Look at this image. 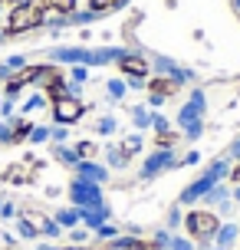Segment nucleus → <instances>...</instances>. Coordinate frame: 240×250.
I'll use <instances>...</instances> for the list:
<instances>
[{"label":"nucleus","instance_id":"f257e3e1","mask_svg":"<svg viewBox=\"0 0 240 250\" xmlns=\"http://www.w3.org/2000/svg\"><path fill=\"white\" fill-rule=\"evenodd\" d=\"M43 20H46L43 7H37L33 0H23V3H17V7H10V10H7L3 37L13 40V37H23V33H33V30H40V26H43Z\"/></svg>","mask_w":240,"mask_h":250},{"label":"nucleus","instance_id":"f03ea898","mask_svg":"<svg viewBox=\"0 0 240 250\" xmlns=\"http://www.w3.org/2000/svg\"><path fill=\"white\" fill-rule=\"evenodd\" d=\"M204 112H207V96H204V89H191L188 102H184V109L178 112V125H181V135L184 138H194L204 132Z\"/></svg>","mask_w":240,"mask_h":250},{"label":"nucleus","instance_id":"7ed1b4c3","mask_svg":"<svg viewBox=\"0 0 240 250\" xmlns=\"http://www.w3.org/2000/svg\"><path fill=\"white\" fill-rule=\"evenodd\" d=\"M227 175H230V165L224 162V158H217V162L211 165V168H207L201 178H194V181H191V185L181 191V204H194V201H204V194H207L211 188H217Z\"/></svg>","mask_w":240,"mask_h":250},{"label":"nucleus","instance_id":"20e7f679","mask_svg":"<svg viewBox=\"0 0 240 250\" xmlns=\"http://www.w3.org/2000/svg\"><path fill=\"white\" fill-rule=\"evenodd\" d=\"M181 224L188 227L191 240H198V244H201V240L217 237V230H220V217H217L214 211H188Z\"/></svg>","mask_w":240,"mask_h":250},{"label":"nucleus","instance_id":"39448f33","mask_svg":"<svg viewBox=\"0 0 240 250\" xmlns=\"http://www.w3.org/2000/svg\"><path fill=\"white\" fill-rule=\"evenodd\" d=\"M66 194H69V201H73V208H96V204H105L102 185L86 181V178H73L69 188H66Z\"/></svg>","mask_w":240,"mask_h":250},{"label":"nucleus","instance_id":"423d86ee","mask_svg":"<svg viewBox=\"0 0 240 250\" xmlns=\"http://www.w3.org/2000/svg\"><path fill=\"white\" fill-rule=\"evenodd\" d=\"M50 112H53V125H76L86 115V102L79 96H63V99L50 102Z\"/></svg>","mask_w":240,"mask_h":250},{"label":"nucleus","instance_id":"0eeeda50","mask_svg":"<svg viewBox=\"0 0 240 250\" xmlns=\"http://www.w3.org/2000/svg\"><path fill=\"white\" fill-rule=\"evenodd\" d=\"M115 66H119V73L125 76V79H148L152 76V60L139 50H122Z\"/></svg>","mask_w":240,"mask_h":250},{"label":"nucleus","instance_id":"6e6552de","mask_svg":"<svg viewBox=\"0 0 240 250\" xmlns=\"http://www.w3.org/2000/svg\"><path fill=\"white\" fill-rule=\"evenodd\" d=\"M171 168H178V158H175V148H155L145 162H141V171L139 178L141 181H152V178H158L161 171H171Z\"/></svg>","mask_w":240,"mask_h":250},{"label":"nucleus","instance_id":"1a4fd4ad","mask_svg":"<svg viewBox=\"0 0 240 250\" xmlns=\"http://www.w3.org/2000/svg\"><path fill=\"white\" fill-rule=\"evenodd\" d=\"M184 86V83H178V79H171V76H148V83H145V89H148V105H164V99H171L178 89Z\"/></svg>","mask_w":240,"mask_h":250},{"label":"nucleus","instance_id":"9d476101","mask_svg":"<svg viewBox=\"0 0 240 250\" xmlns=\"http://www.w3.org/2000/svg\"><path fill=\"white\" fill-rule=\"evenodd\" d=\"M46 60L50 62H69V66H86L89 62V46H53L46 53Z\"/></svg>","mask_w":240,"mask_h":250},{"label":"nucleus","instance_id":"9b49d317","mask_svg":"<svg viewBox=\"0 0 240 250\" xmlns=\"http://www.w3.org/2000/svg\"><path fill=\"white\" fill-rule=\"evenodd\" d=\"M73 171H76V178H86V181H96V185L109 181V165H99L96 158H82Z\"/></svg>","mask_w":240,"mask_h":250},{"label":"nucleus","instance_id":"f8f14e48","mask_svg":"<svg viewBox=\"0 0 240 250\" xmlns=\"http://www.w3.org/2000/svg\"><path fill=\"white\" fill-rule=\"evenodd\" d=\"M79 221H82V227L96 230V227H102V224H109V221H112V208H109V204H96V208H79Z\"/></svg>","mask_w":240,"mask_h":250},{"label":"nucleus","instance_id":"ddd939ff","mask_svg":"<svg viewBox=\"0 0 240 250\" xmlns=\"http://www.w3.org/2000/svg\"><path fill=\"white\" fill-rule=\"evenodd\" d=\"M37 7H43V13L50 17V13H56V17H69V13L79 10V0H33Z\"/></svg>","mask_w":240,"mask_h":250},{"label":"nucleus","instance_id":"4468645a","mask_svg":"<svg viewBox=\"0 0 240 250\" xmlns=\"http://www.w3.org/2000/svg\"><path fill=\"white\" fill-rule=\"evenodd\" d=\"M13 128V142L10 145H23L26 138H30V132H33V122L26 119V115H13V119H7Z\"/></svg>","mask_w":240,"mask_h":250},{"label":"nucleus","instance_id":"2eb2a0df","mask_svg":"<svg viewBox=\"0 0 240 250\" xmlns=\"http://www.w3.org/2000/svg\"><path fill=\"white\" fill-rule=\"evenodd\" d=\"M128 7V0H89V10L96 13V17H109V13H115V10H125Z\"/></svg>","mask_w":240,"mask_h":250},{"label":"nucleus","instance_id":"dca6fc26","mask_svg":"<svg viewBox=\"0 0 240 250\" xmlns=\"http://www.w3.org/2000/svg\"><path fill=\"white\" fill-rule=\"evenodd\" d=\"M26 62H30V60H26L23 53H13V56H7V60L0 62V83H7V79H10L13 73H20Z\"/></svg>","mask_w":240,"mask_h":250},{"label":"nucleus","instance_id":"f3484780","mask_svg":"<svg viewBox=\"0 0 240 250\" xmlns=\"http://www.w3.org/2000/svg\"><path fill=\"white\" fill-rule=\"evenodd\" d=\"M53 221L63 227V230H73V227L82 224V221H79V208H60V211L53 214Z\"/></svg>","mask_w":240,"mask_h":250},{"label":"nucleus","instance_id":"a211bd4d","mask_svg":"<svg viewBox=\"0 0 240 250\" xmlns=\"http://www.w3.org/2000/svg\"><path fill=\"white\" fill-rule=\"evenodd\" d=\"M53 158H56L60 165H66V168H76L79 165L76 148H69V145H53Z\"/></svg>","mask_w":240,"mask_h":250},{"label":"nucleus","instance_id":"6ab92c4d","mask_svg":"<svg viewBox=\"0 0 240 250\" xmlns=\"http://www.w3.org/2000/svg\"><path fill=\"white\" fill-rule=\"evenodd\" d=\"M40 237V227L30 221V217H17V240H37Z\"/></svg>","mask_w":240,"mask_h":250},{"label":"nucleus","instance_id":"aec40b11","mask_svg":"<svg viewBox=\"0 0 240 250\" xmlns=\"http://www.w3.org/2000/svg\"><path fill=\"white\" fill-rule=\"evenodd\" d=\"M105 162H109V168H115V171H119V168H125L132 158L122 151V145H109V148H105Z\"/></svg>","mask_w":240,"mask_h":250},{"label":"nucleus","instance_id":"412c9836","mask_svg":"<svg viewBox=\"0 0 240 250\" xmlns=\"http://www.w3.org/2000/svg\"><path fill=\"white\" fill-rule=\"evenodd\" d=\"M119 145H122V151H125L128 158H135V155L141 151V145H145V138H141V132H132V135H128V138H122Z\"/></svg>","mask_w":240,"mask_h":250},{"label":"nucleus","instance_id":"4be33fe9","mask_svg":"<svg viewBox=\"0 0 240 250\" xmlns=\"http://www.w3.org/2000/svg\"><path fill=\"white\" fill-rule=\"evenodd\" d=\"M237 224H220V230H217V247L220 250H227L230 244H234V240H237Z\"/></svg>","mask_w":240,"mask_h":250},{"label":"nucleus","instance_id":"5701e85b","mask_svg":"<svg viewBox=\"0 0 240 250\" xmlns=\"http://www.w3.org/2000/svg\"><path fill=\"white\" fill-rule=\"evenodd\" d=\"M178 138H181V132H175V128H164V132H155V148H175Z\"/></svg>","mask_w":240,"mask_h":250},{"label":"nucleus","instance_id":"b1692460","mask_svg":"<svg viewBox=\"0 0 240 250\" xmlns=\"http://www.w3.org/2000/svg\"><path fill=\"white\" fill-rule=\"evenodd\" d=\"M152 115L155 112H148L145 105H135V109H132V122H135V128H139V132L152 128Z\"/></svg>","mask_w":240,"mask_h":250},{"label":"nucleus","instance_id":"393cba45","mask_svg":"<svg viewBox=\"0 0 240 250\" xmlns=\"http://www.w3.org/2000/svg\"><path fill=\"white\" fill-rule=\"evenodd\" d=\"M105 92H109V99H112V102H122V99H125V92H128L125 79H109V83H105Z\"/></svg>","mask_w":240,"mask_h":250},{"label":"nucleus","instance_id":"a878e982","mask_svg":"<svg viewBox=\"0 0 240 250\" xmlns=\"http://www.w3.org/2000/svg\"><path fill=\"white\" fill-rule=\"evenodd\" d=\"M40 237H60V234H63V227H60V224H56V221H53V217H40Z\"/></svg>","mask_w":240,"mask_h":250},{"label":"nucleus","instance_id":"bb28decb","mask_svg":"<svg viewBox=\"0 0 240 250\" xmlns=\"http://www.w3.org/2000/svg\"><path fill=\"white\" fill-rule=\"evenodd\" d=\"M46 96H43V92H33V96H30V99L23 102V105H20V115H30V112H37V109H43V105H46Z\"/></svg>","mask_w":240,"mask_h":250},{"label":"nucleus","instance_id":"cd10ccee","mask_svg":"<svg viewBox=\"0 0 240 250\" xmlns=\"http://www.w3.org/2000/svg\"><path fill=\"white\" fill-rule=\"evenodd\" d=\"M73 148H76L79 162H82V158H96V155H99V145H96V142H89V138H82V142H76Z\"/></svg>","mask_w":240,"mask_h":250},{"label":"nucleus","instance_id":"c85d7f7f","mask_svg":"<svg viewBox=\"0 0 240 250\" xmlns=\"http://www.w3.org/2000/svg\"><path fill=\"white\" fill-rule=\"evenodd\" d=\"M96 132H99V135H112V132H119V122H115V115H102L99 122H96Z\"/></svg>","mask_w":240,"mask_h":250},{"label":"nucleus","instance_id":"c756f323","mask_svg":"<svg viewBox=\"0 0 240 250\" xmlns=\"http://www.w3.org/2000/svg\"><path fill=\"white\" fill-rule=\"evenodd\" d=\"M50 142L53 145H66L69 142V125H50Z\"/></svg>","mask_w":240,"mask_h":250},{"label":"nucleus","instance_id":"7c9ffc66","mask_svg":"<svg viewBox=\"0 0 240 250\" xmlns=\"http://www.w3.org/2000/svg\"><path fill=\"white\" fill-rule=\"evenodd\" d=\"M30 145H43V142H50V125H33V132L26 138Z\"/></svg>","mask_w":240,"mask_h":250},{"label":"nucleus","instance_id":"2f4dec72","mask_svg":"<svg viewBox=\"0 0 240 250\" xmlns=\"http://www.w3.org/2000/svg\"><path fill=\"white\" fill-rule=\"evenodd\" d=\"M164 250H194V240H191V237H171V234H168Z\"/></svg>","mask_w":240,"mask_h":250},{"label":"nucleus","instance_id":"473e14b6","mask_svg":"<svg viewBox=\"0 0 240 250\" xmlns=\"http://www.w3.org/2000/svg\"><path fill=\"white\" fill-rule=\"evenodd\" d=\"M89 79V66H73L69 69V86H82Z\"/></svg>","mask_w":240,"mask_h":250},{"label":"nucleus","instance_id":"72a5a7b5","mask_svg":"<svg viewBox=\"0 0 240 250\" xmlns=\"http://www.w3.org/2000/svg\"><path fill=\"white\" fill-rule=\"evenodd\" d=\"M17 217H20V208L13 201H3L0 204V221H17Z\"/></svg>","mask_w":240,"mask_h":250},{"label":"nucleus","instance_id":"f704fd0d","mask_svg":"<svg viewBox=\"0 0 240 250\" xmlns=\"http://www.w3.org/2000/svg\"><path fill=\"white\" fill-rule=\"evenodd\" d=\"M92 234H96L99 240H115V237H119V227H115V224H102V227H96Z\"/></svg>","mask_w":240,"mask_h":250},{"label":"nucleus","instance_id":"c9c22d12","mask_svg":"<svg viewBox=\"0 0 240 250\" xmlns=\"http://www.w3.org/2000/svg\"><path fill=\"white\" fill-rule=\"evenodd\" d=\"M17 115V99H3L0 102V119H13Z\"/></svg>","mask_w":240,"mask_h":250},{"label":"nucleus","instance_id":"e433bc0d","mask_svg":"<svg viewBox=\"0 0 240 250\" xmlns=\"http://www.w3.org/2000/svg\"><path fill=\"white\" fill-rule=\"evenodd\" d=\"M10 142H13V128L7 119H0V145H10Z\"/></svg>","mask_w":240,"mask_h":250},{"label":"nucleus","instance_id":"4c0bfd02","mask_svg":"<svg viewBox=\"0 0 240 250\" xmlns=\"http://www.w3.org/2000/svg\"><path fill=\"white\" fill-rule=\"evenodd\" d=\"M69 240H73V244H86L89 240V227H73V230H69Z\"/></svg>","mask_w":240,"mask_h":250},{"label":"nucleus","instance_id":"58836bf2","mask_svg":"<svg viewBox=\"0 0 240 250\" xmlns=\"http://www.w3.org/2000/svg\"><path fill=\"white\" fill-rule=\"evenodd\" d=\"M198 162H201V151L194 148V151H188L184 158H178V168H181V165H198Z\"/></svg>","mask_w":240,"mask_h":250},{"label":"nucleus","instance_id":"ea45409f","mask_svg":"<svg viewBox=\"0 0 240 250\" xmlns=\"http://www.w3.org/2000/svg\"><path fill=\"white\" fill-rule=\"evenodd\" d=\"M184 221V214H181V208H171V214H168V227H178Z\"/></svg>","mask_w":240,"mask_h":250},{"label":"nucleus","instance_id":"a19ab883","mask_svg":"<svg viewBox=\"0 0 240 250\" xmlns=\"http://www.w3.org/2000/svg\"><path fill=\"white\" fill-rule=\"evenodd\" d=\"M230 158H237V162H240V138L234 142V145H230Z\"/></svg>","mask_w":240,"mask_h":250},{"label":"nucleus","instance_id":"79ce46f5","mask_svg":"<svg viewBox=\"0 0 240 250\" xmlns=\"http://www.w3.org/2000/svg\"><path fill=\"white\" fill-rule=\"evenodd\" d=\"M17 3H23V0H3V7L10 10V7H17Z\"/></svg>","mask_w":240,"mask_h":250},{"label":"nucleus","instance_id":"37998d69","mask_svg":"<svg viewBox=\"0 0 240 250\" xmlns=\"http://www.w3.org/2000/svg\"><path fill=\"white\" fill-rule=\"evenodd\" d=\"M37 250H60V247H53V244H40Z\"/></svg>","mask_w":240,"mask_h":250},{"label":"nucleus","instance_id":"c03bdc74","mask_svg":"<svg viewBox=\"0 0 240 250\" xmlns=\"http://www.w3.org/2000/svg\"><path fill=\"white\" fill-rule=\"evenodd\" d=\"M230 198H234V201H240V185L234 188V194H230Z\"/></svg>","mask_w":240,"mask_h":250},{"label":"nucleus","instance_id":"a18cd8bd","mask_svg":"<svg viewBox=\"0 0 240 250\" xmlns=\"http://www.w3.org/2000/svg\"><path fill=\"white\" fill-rule=\"evenodd\" d=\"M0 10H3V0H0Z\"/></svg>","mask_w":240,"mask_h":250},{"label":"nucleus","instance_id":"49530a36","mask_svg":"<svg viewBox=\"0 0 240 250\" xmlns=\"http://www.w3.org/2000/svg\"><path fill=\"white\" fill-rule=\"evenodd\" d=\"M155 250H164V247H155Z\"/></svg>","mask_w":240,"mask_h":250},{"label":"nucleus","instance_id":"de8ad7c7","mask_svg":"<svg viewBox=\"0 0 240 250\" xmlns=\"http://www.w3.org/2000/svg\"><path fill=\"white\" fill-rule=\"evenodd\" d=\"M0 102H3V96H0Z\"/></svg>","mask_w":240,"mask_h":250},{"label":"nucleus","instance_id":"09e8293b","mask_svg":"<svg viewBox=\"0 0 240 250\" xmlns=\"http://www.w3.org/2000/svg\"><path fill=\"white\" fill-rule=\"evenodd\" d=\"M214 250H220V247H214Z\"/></svg>","mask_w":240,"mask_h":250},{"label":"nucleus","instance_id":"8fccbe9b","mask_svg":"<svg viewBox=\"0 0 240 250\" xmlns=\"http://www.w3.org/2000/svg\"><path fill=\"white\" fill-rule=\"evenodd\" d=\"M0 204H3V201H0Z\"/></svg>","mask_w":240,"mask_h":250}]
</instances>
